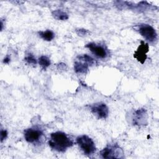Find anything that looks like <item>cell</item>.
<instances>
[{"mask_svg": "<svg viewBox=\"0 0 159 159\" xmlns=\"http://www.w3.org/2000/svg\"><path fill=\"white\" fill-rule=\"evenodd\" d=\"M73 144L72 140L64 132L58 131L50 134L48 145L52 149L58 152H65Z\"/></svg>", "mask_w": 159, "mask_h": 159, "instance_id": "6da1fadb", "label": "cell"}, {"mask_svg": "<svg viewBox=\"0 0 159 159\" xmlns=\"http://www.w3.org/2000/svg\"><path fill=\"white\" fill-rule=\"evenodd\" d=\"M76 143L86 155H93L96 150L95 143L93 140L88 135H82L76 138Z\"/></svg>", "mask_w": 159, "mask_h": 159, "instance_id": "7a4b0ae2", "label": "cell"}, {"mask_svg": "<svg viewBox=\"0 0 159 159\" xmlns=\"http://www.w3.org/2000/svg\"><path fill=\"white\" fill-rule=\"evenodd\" d=\"M103 158H123L124 152L122 148L117 144L108 145L100 152Z\"/></svg>", "mask_w": 159, "mask_h": 159, "instance_id": "3957f363", "label": "cell"}, {"mask_svg": "<svg viewBox=\"0 0 159 159\" xmlns=\"http://www.w3.org/2000/svg\"><path fill=\"white\" fill-rule=\"evenodd\" d=\"M140 34L148 42L153 43L157 39V34L155 29L148 24H140L139 26Z\"/></svg>", "mask_w": 159, "mask_h": 159, "instance_id": "277c9868", "label": "cell"}, {"mask_svg": "<svg viewBox=\"0 0 159 159\" xmlns=\"http://www.w3.org/2000/svg\"><path fill=\"white\" fill-rule=\"evenodd\" d=\"M43 132L39 129L29 128L27 129L24 132V136L25 140L29 143H35L38 142L42 136Z\"/></svg>", "mask_w": 159, "mask_h": 159, "instance_id": "5b68a950", "label": "cell"}, {"mask_svg": "<svg viewBox=\"0 0 159 159\" xmlns=\"http://www.w3.org/2000/svg\"><path fill=\"white\" fill-rule=\"evenodd\" d=\"M91 111L99 119H106L109 114V109L106 104L103 102L94 104L91 106Z\"/></svg>", "mask_w": 159, "mask_h": 159, "instance_id": "8992f818", "label": "cell"}, {"mask_svg": "<svg viewBox=\"0 0 159 159\" xmlns=\"http://www.w3.org/2000/svg\"><path fill=\"white\" fill-rule=\"evenodd\" d=\"M149 51V45L144 41H140V44L134 54V57L140 63L143 64L147 56V53Z\"/></svg>", "mask_w": 159, "mask_h": 159, "instance_id": "52a82bcc", "label": "cell"}, {"mask_svg": "<svg viewBox=\"0 0 159 159\" xmlns=\"http://www.w3.org/2000/svg\"><path fill=\"white\" fill-rule=\"evenodd\" d=\"M86 47L89 49V50L98 58H105L107 56V50L103 46L91 42L86 45Z\"/></svg>", "mask_w": 159, "mask_h": 159, "instance_id": "ba28073f", "label": "cell"}, {"mask_svg": "<svg viewBox=\"0 0 159 159\" xmlns=\"http://www.w3.org/2000/svg\"><path fill=\"white\" fill-rule=\"evenodd\" d=\"M133 124L137 125H144L147 124V114L145 109H140L134 114Z\"/></svg>", "mask_w": 159, "mask_h": 159, "instance_id": "9c48e42d", "label": "cell"}, {"mask_svg": "<svg viewBox=\"0 0 159 159\" xmlns=\"http://www.w3.org/2000/svg\"><path fill=\"white\" fill-rule=\"evenodd\" d=\"M89 66L85 61L78 59L74 63V70L77 73H86L88 70Z\"/></svg>", "mask_w": 159, "mask_h": 159, "instance_id": "30bf717a", "label": "cell"}, {"mask_svg": "<svg viewBox=\"0 0 159 159\" xmlns=\"http://www.w3.org/2000/svg\"><path fill=\"white\" fill-rule=\"evenodd\" d=\"M52 14L53 17L57 20H67L68 19V14L60 9H57V10L53 11L52 12Z\"/></svg>", "mask_w": 159, "mask_h": 159, "instance_id": "8fae6325", "label": "cell"}, {"mask_svg": "<svg viewBox=\"0 0 159 159\" xmlns=\"http://www.w3.org/2000/svg\"><path fill=\"white\" fill-rule=\"evenodd\" d=\"M39 36L45 41H51L55 37L54 33L50 30L39 32Z\"/></svg>", "mask_w": 159, "mask_h": 159, "instance_id": "7c38bea8", "label": "cell"}, {"mask_svg": "<svg viewBox=\"0 0 159 159\" xmlns=\"http://www.w3.org/2000/svg\"><path fill=\"white\" fill-rule=\"evenodd\" d=\"M39 63L42 68V69L45 70L50 65L51 62L50 59L47 56L42 55L39 58Z\"/></svg>", "mask_w": 159, "mask_h": 159, "instance_id": "4fadbf2b", "label": "cell"}, {"mask_svg": "<svg viewBox=\"0 0 159 159\" xmlns=\"http://www.w3.org/2000/svg\"><path fill=\"white\" fill-rule=\"evenodd\" d=\"M77 58L78 60H83V61H85L89 66H91V65H94V63H95L94 60L91 57H90L89 55H86V54H84V55H79V56L77 57Z\"/></svg>", "mask_w": 159, "mask_h": 159, "instance_id": "5bb4252c", "label": "cell"}, {"mask_svg": "<svg viewBox=\"0 0 159 159\" xmlns=\"http://www.w3.org/2000/svg\"><path fill=\"white\" fill-rule=\"evenodd\" d=\"M24 60L28 63V64H32L35 65L37 63V60L34 58V55L32 54H29L27 56H26L24 58Z\"/></svg>", "mask_w": 159, "mask_h": 159, "instance_id": "9a60e30c", "label": "cell"}, {"mask_svg": "<svg viewBox=\"0 0 159 159\" xmlns=\"http://www.w3.org/2000/svg\"><path fill=\"white\" fill-rule=\"evenodd\" d=\"M76 32L77 34L78 35H80V36H84V35H86L88 33V31L87 30H86V29H76Z\"/></svg>", "mask_w": 159, "mask_h": 159, "instance_id": "2e32d148", "label": "cell"}, {"mask_svg": "<svg viewBox=\"0 0 159 159\" xmlns=\"http://www.w3.org/2000/svg\"><path fill=\"white\" fill-rule=\"evenodd\" d=\"M0 136H1V142H2L4 140H5L7 137V132L6 130H3V129H1V134H0Z\"/></svg>", "mask_w": 159, "mask_h": 159, "instance_id": "e0dca14e", "label": "cell"}, {"mask_svg": "<svg viewBox=\"0 0 159 159\" xmlns=\"http://www.w3.org/2000/svg\"><path fill=\"white\" fill-rule=\"evenodd\" d=\"M9 61H10V57L9 56H7L6 57H5L3 60V63H6V64H8L9 63Z\"/></svg>", "mask_w": 159, "mask_h": 159, "instance_id": "ac0fdd59", "label": "cell"}]
</instances>
